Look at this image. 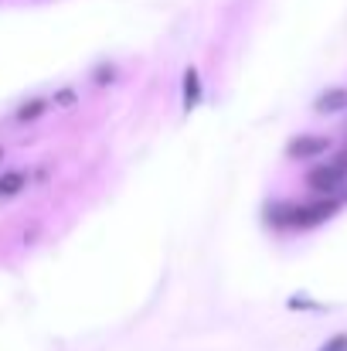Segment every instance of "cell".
<instances>
[{"label": "cell", "instance_id": "cell-1", "mask_svg": "<svg viewBox=\"0 0 347 351\" xmlns=\"http://www.w3.org/2000/svg\"><path fill=\"white\" fill-rule=\"evenodd\" d=\"M347 198H313V202H276L266 208L272 229H317L341 212Z\"/></svg>", "mask_w": 347, "mask_h": 351}, {"label": "cell", "instance_id": "cell-2", "mask_svg": "<svg viewBox=\"0 0 347 351\" xmlns=\"http://www.w3.org/2000/svg\"><path fill=\"white\" fill-rule=\"evenodd\" d=\"M307 188L320 198H347V164L337 157L331 164H317L307 171Z\"/></svg>", "mask_w": 347, "mask_h": 351}, {"label": "cell", "instance_id": "cell-3", "mask_svg": "<svg viewBox=\"0 0 347 351\" xmlns=\"http://www.w3.org/2000/svg\"><path fill=\"white\" fill-rule=\"evenodd\" d=\"M205 99V82H201V69L198 65H188L184 75H181V113L191 117Z\"/></svg>", "mask_w": 347, "mask_h": 351}, {"label": "cell", "instance_id": "cell-4", "mask_svg": "<svg viewBox=\"0 0 347 351\" xmlns=\"http://www.w3.org/2000/svg\"><path fill=\"white\" fill-rule=\"evenodd\" d=\"M331 150V140L327 136H317V133H303V136H293L286 143V154L293 160H310V157H320Z\"/></svg>", "mask_w": 347, "mask_h": 351}, {"label": "cell", "instance_id": "cell-5", "mask_svg": "<svg viewBox=\"0 0 347 351\" xmlns=\"http://www.w3.org/2000/svg\"><path fill=\"white\" fill-rule=\"evenodd\" d=\"M313 113H317V117H341V113H347V86L324 89V93L313 99Z\"/></svg>", "mask_w": 347, "mask_h": 351}, {"label": "cell", "instance_id": "cell-6", "mask_svg": "<svg viewBox=\"0 0 347 351\" xmlns=\"http://www.w3.org/2000/svg\"><path fill=\"white\" fill-rule=\"evenodd\" d=\"M48 106H51V103H48L44 96H31V99H24V103L14 110V123H17V126H34L38 119L48 117Z\"/></svg>", "mask_w": 347, "mask_h": 351}, {"label": "cell", "instance_id": "cell-7", "mask_svg": "<svg viewBox=\"0 0 347 351\" xmlns=\"http://www.w3.org/2000/svg\"><path fill=\"white\" fill-rule=\"evenodd\" d=\"M27 171L24 167H7V171H0V198L3 202H10V198H17L24 188H27Z\"/></svg>", "mask_w": 347, "mask_h": 351}, {"label": "cell", "instance_id": "cell-8", "mask_svg": "<svg viewBox=\"0 0 347 351\" xmlns=\"http://www.w3.org/2000/svg\"><path fill=\"white\" fill-rule=\"evenodd\" d=\"M51 103H55L58 110H72V106L79 103V89H75V86H62V89L51 96Z\"/></svg>", "mask_w": 347, "mask_h": 351}, {"label": "cell", "instance_id": "cell-9", "mask_svg": "<svg viewBox=\"0 0 347 351\" xmlns=\"http://www.w3.org/2000/svg\"><path fill=\"white\" fill-rule=\"evenodd\" d=\"M113 79H116V65H110V62H103V65L92 72V82H96V86H110Z\"/></svg>", "mask_w": 347, "mask_h": 351}, {"label": "cell", "instance_id": "cell-10", "mask_svg": "<svg viewBox=\"0 0 347 351\" xmlns=\"http://www.w3.org/2000/svg\"><path fill=\"white\" fill-rule=\"evenodd\" d=\"M320 351H347V335H334Z\"/></svg>", "mask_w": 347, "mask_h": 351}, {"label": "cell", "instance_id": "cell-11", "mask_svg": "<svg viewBox=\"0 0 347 351\" xmlns=\"http://www.w3.org/2000/svg\"><path fill=\"white\" fill-rule=\"evenodd\" d=\"M341 160H344V164H347V147H344V150H341Z\"/></svg>", "mask_w": 347, "mask_h": 351}, {"label": "cell", "instance_id": "cell-12", "mask_svg": "<svg viewBox=\"0 0 347 351\" xmlns=\"http://www.w3.org/2000/svg\"><path fill=\"white\" fill-rule=\"evenodd\" d=\"M0 160H3V147H0Z\"/></svg>", "mask_w": 347, "mask_h": 351}]
</instances>
